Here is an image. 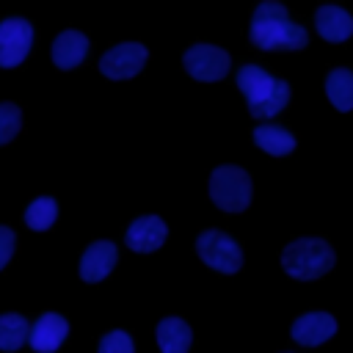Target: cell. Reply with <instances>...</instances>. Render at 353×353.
I'll list each match as a JSON object with an SVG mask.
<instances>
[{"mask_svg":"<svg viewBox=\"0 0 353 353\" xmlns=\"http://www.w3.org/2000/svg\"><path fill=\"white\" fill-rule=\"evenodd\" d=\"M336 331V320L325 312H309V314H301L295 323H292V339L298 345H306V347H314L325 339H331Z\"/></svg>","mask_w":353,"mask_h":353,"instance_id":"7c38bea8","label":"cell"},{"mask_svg":"<svg viewBox=\"0 0 353 353\" xmlns=\"http://www.w3.org/2000/svg\"><path fill=\"white\" fill-rule=\"evenodd\" d=\"M146 47L138 41H121L116 47H110L102 61H99V72L110 80H127L132 74H138L146 63Z\"/></svg>","mask_w":353,"mask_h":353,"instance_id":"ba28073f","label":"cell"},{"mask_svg":"<svg viewBox=\"0 0 353 353\" xmlns=\"http://www.w3.org/2000/svg\"><path fill=\"white\" fill-rule=\"evenodd\" d=\"M22 124V113L14 102H0V143H8Z\"/></svg>","mask_w":353,"mask_h":353,"instance_id":"ffe728a7","label":"cell"},{"mask_svg":"<svg viewBox=\"0 0 353 353\" xmlns=\"http://www.w3.org/2000/svg\"><path fill=\"white\" fill-rule=\"evenodd\" d=\"M33 44V28L28 19L11 17L0 22V66L3 69H14L17 63L25 61V55L30 52Z\"/></svg>","mask_w":353,"mask_h":353,"instance_id":"52a82bcc","label":"cell"},{"mask_svg":"<svg viewBox=\"0 0 353 353\" xmlns=\"http://www.w3.org/2000/svg\"><path fill=\"white\" fill-rule=\"evenodd\" d=\"M237 88L248 102V113L254 119H273L290 102L287 80H276L256 63H245L237 72Z\"/></svg>","mask_w":353,"mask_h":353,"instance_id":"7a4b0ae2","label":"cell"},{"mask_svg":"<svg viewBox=\"0 0 353 353\" xmlns=\"http://www.w3.org/2000/svg\"><path fill=\"white\" fill-rule=\"evenodd\" d=\"M182 63H185L190 77L212 83V80H221L229 72L232 61H229V52L215 47V44H193L190 50H185Z\"/></svg>","mask_w":353,"mask_h":353,"instance_id":"8992f818","label":"cell"},{"mask_svg":"<svg viewBox=\"0 0 353 353\" xmlns=\"http://www.w3.org/2000/svg\"><path fill=\"white\" fill-rule=\"evenodd\" d=\"M55 215H58L55 199L39 196V199H33V201L28 204V210H25V223H28L30 229H36V232H44V229H50V226L55 223Z\"/></svg>","mask_w":353,"mask_h":353,"instance_id":"d6986e66","label":"cell"},{"mask_svg":"<svg viewBox=\"0 0 353 353\" xmlns=\"http://www.w3.org/2000/svg\"><path fill=\"white\" fill-rule=\"evenodd\" d=\"M88 52V39L80 30H63L52 41V63L58 69H74Z\"/></svg>","mask_w":353,"mask_h":353,"instance_id":"4fadbf2b","label":"cell"},{"mask_svg":"<svg viewBox=\"0 0 353 353\" xmlns=\"http://www.w3.org/2000/svg\"><path fill=\"white\" fill-rule=\"evenodd\" d=\"M281 268L292 279L312 281L334 268V251L320 237H301V240H292L281 251Z\"/></svg>","mask_w":353,"mask_h":353,"instance_id":"3957f363","label":"cell"},{"mask_svg":"<svg viewBox=\"0 0 353 353\" xmlns=\"http://www.w3.org/2000/svg\"><path fill=\"white\" fill-rule=\"evenodd\" d=\"M314 25L325 41H345L353 33V17L339 6H320L314 14Z\"/></svg>","mask_w":353,"mask_h":353,"instance_id":"5bb4252c","label":"cell"},{"mask_svg":"<svg viewBox=\"0 0 353 353\" xmlns=\"http://www.w3.org/2000/svg\"><path fill=\"white\" fill-rule=\"evenodd\" d=\"M97 353H135L132 347V339L127 331H108L102 339H99V350Z\"/></svg>","mask_w":353,"mask_h":353,"instance_id":"44dd1931","label":"cell"},{"mask_svg":"<svg viewBox=\"0 0 353 353\" xmlns=\"http://www.w3.org/2000/svg\"><path fill=\"white\" fill-rule=\"evenodd\" d=\"M165 223L163 218L157 215H143V218H135L127 229V245L130 251H138V254H149V251H157L163 243H165Z\"/></svg>","mask_w":353,"mask_h":353,"instance_id":"30bf717a","label":"cell"},{"mask_svg":"<svg viewBox=\"0 0 353 353\" xmlns=\"http://www.w3.org/2000/svg\"><path fill=\"white\" fill-rule=\"evenodd\" d=\"M254 143H256L262 152L273 154V157H284V154H290V152L295 149L292 132H287V130L279 127V124H259V127L254 130Z\"/></svg>","mask_w":353,"mask_h":353,"instance_id":"2e32d148","label":"cell"},{"mask_svg":"<svg viewBox=\"0 0 353 353\" xmlns=\"http://www.w3.org/2000/svg\"><path fill=\"white\" fill-rule=\"evenodd\" d=\"M210 196L226 212H243L251 201V176L237 165H221L210 176Z\"/></svg>","mask_w":353,"mask_h":353,"instance_id":"277c9868","label":"cell"},{"mask_svg":"<svg viewBox=\"0 0 353 353\" xmlns=\"http://www.w3.org/2000/svg\"><path fill=\"white\" fill-rule=\"evenodd\" d=\"M190 325L179 317H165L157 325V345L163 353H188L190 347Z\"/></svg>","mask_w":353,"mask_h":353,"instance_id":"9a60e30c","label":"cell"},{"mask_svg":"<svg viewBox=\"0 0 353 353\" xmlns=\"http://www.w3.org/2000/svg\"><path fill=\"white\" fill-rule=\"evenodd\" d=\"M116 256H119V251H116V245H113L110 240H97V243H91V245L85 248L83 259H80V279H83V281H91V284L102 281V279L113 270Z\"/></svg>","mask_w":353,"mask_h":353,"instance_id":"8fae6325","label":"cell"},{"mask_svg":"<svg viewBox=\"0 0 353 353\" xmlns=\"http://www.w3.org/2000/svg\"><path fill=\"white\" fill-rule=\"evenodd\" d=\"M251 44L259 50H303L309 36L301 25H295L281 3L265 0L256 6L251 17Z\"/></svg>","mask_w":353,"mask_h":353,"instance_id":"6da1fadb","label":"cell"},{"mask_svg":"<svg viewBox=\"0 0 353 353\" xmlns=\"http://www.w3.org/2000/svg\"><path fill=\"white\" fill-rule=\"evenodd\" d=\"M11 254H14V232L8 226H0V270L8 265Z\"/></svg>","mask_w":353,"mask_h":353,"instance_id":"7402d4cb","label":"cell"},{"mask_svg":"<svg viewBox=\"0 0 353 353\" xmlns=\"http://www.w3.org/2000/svg\"><path fill=\"white\" fill-rule=\"evenodd\" d=\"M196 251H199L204 265H210L212 270H221V273H237L240 265H243L240 245L229 234H223L218 229L201 232L199 240H196Z\"/></svg>","mask_w":353,"mask_h":353,"instance_id":"5b68a950","label":"cell"},{"mask_svg":"<svg viewBox=\"0 0 353 353\" xmlns=\"http://www.w3.org/2000/svg\"><path fill=\"white\" fill-rule=\"evenodd\" d=\"M30 336V325L22 314H0V350L11 353V350H19Z\"/></svg>","mask_w":353,"mask_h":353,"instance_id":"ac0fdd59","label":"cell"},{"mask_svg":"<svg viewBox=\"0 0 353 353\" xmlns=\"http://www.w3.org/2000/svg\"><path fill=\"white\" fill-rule=\"evenodd\" d=\"M66 334H69V323H66L61 314L47 312V314H41V317L30 325L28 342H30V347H33L36 353H55V350L61 347V342L66 339Z\"/></svg>","mask_w":353,"mask_h":353,"instance_id":"9c48e42d","label":"cell"},{"mask_svg":"<svg viewBox=\"0 0 353 353\" xmlns=\"http://www.w3.org/2000/svg\"><path fill=\"white\" fill-rule=\"evenodd\" d=\"M325 94L336 110H353V72L350 69H334L325 77Z\"/></svg>","mask_w":353,"mask_h":353,"instance_id":"e0dca14e","label":"cell"}]
</instances>
